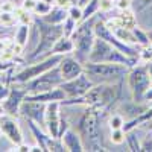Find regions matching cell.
<instances>
[{
    "instance_id": "obj_19",
    "label": "cell",
    "mask_w": 152,
    "mask_h": 152,
    "mask_svg": "<svg viewBox=\"0 0 152 152\" xmlns=\"http://www.w3.org/2000/svg\"><path fill=\"white\" fill-rule=\"evenodd\" d=\"M75 50V44L72 41V38L67 37V35H62L59 40L53 44L50 53H55V55H69V53H73Z\"/></svg>"
},
{
    "instance_id": "obj_46",
    "label": "cell",
    "mask_w": 152,
    "mask_h": 152,
    "mask_svg": "<svg viewBox=\"0 0 152 152\" xmlns=\"http://www.w3.org/2000/svg\"><path fill=\"white\" fill-rule=\"evenodd\" d=\"M148 37H149V43H151V46H152V31L148 32Z\"/></svg>"
},
{
    "instance_id": "obj_43",
    "label": "cell",
    "mask_w": 152,
    "mask_h": 152,
    "mask_svg": "<svg viewBox=\"0 0 152 152\" xmlns=\"http://www.w3.org/2000/svg\"><path fill=\"white\" fill-rule=\"evenodd\" d=\"M146 102H152V85L148 88V91L145 93V104Z\"/></svg>"
},
{
    "instance_id": "obj_41",
    "label": "cell",
    "mask_w": 152,
    "mask_h": 152,
    "mask_svg": "<svg viewBox=\"0 0 152 152\" xmlns=\"http://www.w3.org/2000/svg\"><path fill=\"white\" fill-rule=\"evenodd\" d=\"M131 2H135V11H142L146 6H149V3H152V0H131Z\"/></svg>"
},
{
    "instance_id": "obj_34",
    "label": "cell",
    "mask_w": 152,
    "mask_h": 152,
    "mask_svg": "<svg viewBox=\"0 0 152 152\" xmlns=\"http://www.w3.org/2000/svg\"><path fill=\"white\" fill-rule=\"evenodd\" d=\"M0 23L6 24V26H12V24H15V23H17L15 11H14V12H6V11H3L2 14H0Z\"/></svg>"
},
{
    "instance_id": "obj_40",
    "label": "cell",
    "mask_w": 152,
    "mask_h": 152,
    "mask_svg": "<svg viewBox=\"0 0 152 152\" xmlns=\"http://www.w3.org/2000/svg\"><path fill=\"white\" fill-rule=\"evenodd\" d=\"M35 3H37V0H21L20 8H23V9H26V11H31V12H34Z\"/></svg>"
},
{
    "instance_id": "obj_3",
    "label": "cell",
    "mask_w": 152,
    "mask_h": 152,
    "mask_svg": "<svg viewBox=\"0 0 152 152\" xmlns=\"http://www.w3.org/2000/svg\"><path fill=\"white\" fill-rule=\"evenodd\" d=\"M34 24L37 26V31H38V34H40V38H38V43L34 47L32 53L28 56V59H31V61L40 59V58L46 56L47 53L50 55V50H52L53 44L59 40L62 35H64L62 24L47 23L41 17H38V15L34 17Z\"/></svg>"
},
{
    "instance_id": "obj_5",
    "label": "cell",
    "mask_w": 152,
    "mask_h": 152,
    "mask_svg": "<svg viewBox=\"0 0 152 152\" xmlns=\"http://www.w3.org/2000/svg\"><path fill=\"white\" fill-rule=\"evenodd\" d=\"M94 15L82 20L81 23H78L76 29L73 31V34L70 35L72 41L75 44V50H73V56L78 58L82 64H85L88 55H90V50L93 47V43L96 40V34H94Z\"/></svg>"
},
{
    "instance_id": "obj_35",
    "label": "cell",
    "mask_w": 152,
    "mask_h": 152,
    "mask_svg": "<svg viewBox=\"0 0 152 152\" xmlns=\"http://www.w3.org/2000/svg\"><path fill=\"white\" fill-rule=\"evenodd\" d=\"M138 61H140V62H149V61H152V47H151V44L142 47V50L138 52Z\"/></svg>"
},
{
    "instance_id": "obj_50",
    "label": "cell",
    "mask_w": 152,
    "mask_h": 152,
    "mask_svg": "<svg viewBox=\"0 0 152 152\" xmlns=\"http://www.w3.org/2000/svg\"><path fill=\"white\" fill-rule=\"evenodd\" d=\"M2 12H3V11H2V6H0V14H2Z\"/></svg>"
},
{
    "instance_id": "obj_11",
    "label": "cell",
    "mask_w": 152,
    "mask_h": 152,
    "mask_svg": "<svg viewBox=\"0 0 152 152\" xmlns=\"http://www.w3.org/2000/svg\"><path fill=\"white\" fill-rule=\"evenodd\" d=\"M93 85H94V82L88 78V75L85 72H82L76 78L64 81L61 84V88L64 90L67 99H78V97H82Z\"/></svg>"
},
{
    "instance_id": "obj_45",
    "label": "cell",
    "mask_w": 152,
    "mask_h": 152,
    "mask_svg": "<svg viewBox=\"0 0 152 152\" xmlns=\"http://www.w3.org/2000/svg\"><path fill=\"white\" fill-rule=\"evenodd\" d=\"M3 2H14V3H21V0H0V3H3Z\"/></svg>"
},
{
    "instance_id": "obj_6",
    "label": "cell",
    "mask_w": 152,
    "mask_h": 152,
    "mask_svg": "<svg viewBox=\"0 0 152 152\" xmlns=\"http://www.w3.org/2000/svg\"><path fill=\"white\" fill-rule=\"evenodd\" d=\"M87 61H90V62H117V64H123L129 69L138 62V59L126 56L119 49H116L113 44H110L108 41L102 40L99 37H96Z\"/></svg>"
},
{
    "instance_id": "obj_39",
    "label": "cell",
    "mask_w": 152,
    "mask_h": 152,
    "mask_svg": "<svg viewBox=\"0 0 152 152\" xmlns=\"http://www.w3.org/2000/svg\"><path fill=\"white\" fill-rule=\"evenodd\" d=\"M140 148H142V151H151L152 152V134L146 135L143 138V142L140 143Z\"/></svg>"
},
{
    "instance_id": "obj_28",
    "label": "cell",
    "mask_w": 152,
    "mask_h": 152,
    "mask_svg": "<svg viewBox=\"0 0 152 152\" xmlns=\"http://www.w3.org/2000/svg\"><path fill=\"white\" fill-rule=\"evenodd\" d=\"M50 9H52V5L44 2V0H37L35 8H34V14L38 17H44L46 14H49Z\"/></svg>"
},
{
    "instance_id": "obj_27",
    "label": "cell",
    "mask_w": 152,
    "mask_h": 152,
    "mask_svg": "<svg viewBox=\"0 0 152 152\" xmlns=\"http://www.w3.org/2000/svg\"><path fill=\"white\" fill-rule=\"evenodd\" d=\"M125 142H128V148H129V151H134V152L142 151V148H140V142L137 140V132H135V129L126 131Z\"/></svg>"
},
{
    "instance_id": "obj_7",
    "label": "cell",
    "mask_w": 152,
    "mask_h": 152,
    "mask_svg": "<svg viewBox=\"0 0 152 152\" xmlns=\"http://www.w3.org/2000/svg\"><path fill=\"white\" fill-rule=\"evenodd\" d=\"M126 84L131 91L132 102L135 104H145V93L151 87V79L148 73L146 62L132 66L126 73Z\"/></svg>"
},
{
    "instance_id": "obj_13",
    "label": "cell",
    "mask_w": 152,
    "mask_h": 152,
    "mask_svg": "<svg viewBox=\"0 0 152 152\" xmlns=\"http://www.w3.org/2000/svg\"><path fill=\"white\" fill-rule=\"evenodd\" d=\"M26 96H28L26 87H18V84L14 82V85H11L9 94L6 96V99L2 102L3 110H5V114H9V116L17 117L18 116L20 105H21V102L24 100V97H26Z\"/></svg>"
},
{
    "instance_id": "obj_10",
    "label": "cell",
    "mask_w": 152,
    "mask_h": 152,
    "mask_svg": "<svg viewBox=\"0 0 152 152\" xmlns=\"http://www.w3.org/2000/svg\"><path fill=\"white\" fill-rule=\"evenodd\" d=\"M93 29H94L96 37H99V38H102V40L108 41L110 44H113L116 49H119L120 52L125 53L126 56L134 58V59H138V50H137V47H135V46H131V44H126V43H123V41H120L119 38L114 35V32L107 26V23H105V21H100V20H99V21H94Z\"/></svg>"
},
{
    "instance_id": "obj_14",
    "label": "cell",
    "mask_w": 152,
    "mask_h": 152,
    "mask_svg": "<svg viewBox=\"0 0 152 152\" xmlns=\"http://www.w3.org/2000/svg\"><path fill=\"white\" fill-rule=\"evenodd\" d=\"M0 128H2V134L14 146L23 143V134H21V129H20V125H18V122L14 116L2 114V116H0Z\"/></svg>"
},
{
    "instance_id": "obj_37",
    "label": "cell",
    "mask_w": 152,
    "mask_h": 152,
    "mask_svg": "<svg viewBox=\"0 0 152 152\" xmlns=\"http://www.w3.org/2000/svg\"><path fill=\"white\" fill-rule=\"evenodd\" d=\"M114 6L119 11H129L132 9V2L131 0H114Z\"/></svg>"
},
{
    "instance_id": "obj_26",
    "label": "cell",
    "mask_w": 152,
    "mask_h": 152,
    "mask_svg": "<svg viewBox=\"0 0 152 152\" xmlns=\"http://www.w3.org/2000/svg\"><path fill=\"white\" fill-rule=\"evenodd\" d=\"M32 14H34V12L26 11V9H23V8L15 9L17 23H18V24H28V26H31V24L34 23V17H35V15H32Z\"/></svg>"
},
{
    "instance_id": "obj_21",
    "label": "cell",
    "mask_w": 152,
    "mask_h": 152,
    "mask_svg": "<svg viewBox=\"0 0 152 152\" xmlns=\"http://www.w3.org/2000/svg\"><path fill=\"white\" fill-rule=\"evenodd\" d=\"M152 120V107L151 108H145V111L142 114H138L137 117L134 119H129V120H125V125H123V131H131V129H135V126H140L146 122H151Z\"/></svg>"
},
{
    "instance_id": "obj_31",
    "label": "cell",
    "mask_w": 152,
    "mask_h": 152,
    "mask_svg": "<svg viewBox=\"0 0 152 152\" xmlns=\"http://www.w3.org/2000/svg\"><path fill=\"white\" fill-rule=\"evenodd\" d=\"M125 137H126V132L123 129H111V134H110V140L113 145H123L125 143Z\"/></svg>"
},
{
    "instance_id": "obj_9",
    "label": "cell",
    "mask_w": 152,
    "mask_h": 152,
    "mask_svg": "<svg viewBox=\"0 0 152 152\" xmlns=\"http://www.w3.org/2000/svg\"><path fill=\"white\" fill-rule=\"evenodd\" d=\"M62 82H64V79H62L61 72H59V69L56 66L53 69L47 70L46 73L34 78L32 81L26 82L24 87H26V90H28V94H37V93H43V91H47V90H52V88L61 85Z\"/></svg>"
},
{
    "instance_id": "obj_17",
    "label": "cell",
    "mask_w": 152,
    "mask_h": 152,
    "mask_svg": "<svg viewBox=\"0 0 152 152\" xmlns=\"http://www.w3.org/2000/svg\"><path fill=\"white\" fill-rule=\"evenodd\" d=\"M61 142H62V145H64L66 151H69V152H82V151H85L84 142H82L79 132L75 131L73 128H70V126L62 132Z\"/></svg>"
},
{
    "instance_id": "obj_48",
    "label": "cell",
    "mask_w": 152,
    "mask_h": 152,
    "mask_svg": "<svg viewBox=\"0 0 152 152\" xmlns=\"http://www.w3.org/2000/svg\"><path fill=\"white\" fill-rule=\"evenodd\" d=\"M44 2H47V3H50V5H53V3H55V0H44Z\"/></svg>"
},
{
    "instance_id": "obj_8",
    "label": "cell",
    "mask_w": 152,
    "mask_h": 152,
    "mask_svg": "<svg viewBox=\"0 0 152 152\" xmlns=\"http://www.w3.org/2000/svg\"><path fill=\"white\" fill-rule=\"evenodd\" d=\"M62 56L64 55H55V53H50L47 55L44 59H38L35 61L34 64L24 67L23 70L17 72L15 75H12V84H26L29 81H32L34 78H37V76H40L43 73H46L47 70L53 69L59 64V61L62 59Z\"/></svg>"
},
{
    "instance_id": "obj_29",
    "label": "cell",
    "mask_w": 152,
    "mask_h": 152,
    "mask_svg": "<svg viewBox=\"0 0 152 152\" xmlns=\"http://www.w3.org/2000/svg\"><path fill=\"white\" fill-rule=\"evenodd\" d=\"M132 34H134V37H135V41H137V46L140 44V46H148V44H151L149 43V37H148V32H145V31H142L138 26H135L134 29H132Z\"/></svg>"
},
{
    "instance_id": "obj_4",
    "label": "cell",
    "mask_w": 152,
    "mask_h": 152,
    "mask_svg": "<svg viewBox=\"0 0 152 152\" xmlns=\"http://www.w3.org/2000/svg\"><path fill=\"white\" fill-rule=\"evenodd\" d=\"M129 67L117 62H90L84 64V72L94 84L100 82H122L126 78Z\"/></svg>"
},
{
    "instance_id": "obj_20",
    "label": "cell",
    "mask_w": 152,
    "mask_h": 152,
    "mask_svg": "<svg viewBox=\"0 0 152 152\" xmlns=\"http://www.w3.org/2000/svg\"><path fill=\"white\" fill-rule=\"evenodd\" d=\"M26 122H28V126H29L31 132H32L34 137H35V143L43 149V152L47 151V140H49L50 135H49V134H44V132L41 131V126L38 125V123H35L34 120L26 119Z\"/></svg>"
},
{
    "instance_id": "obj_36",
    "label": "cell",
    "mask_w": 152,
    "mask_h": 152,
    "mask_svg": "<svg viewBox=\"0 0 152 152\" xmlns=\"http://www.w3.org/2000/svg\"><path fill=\"white\" fill-rule=\"evenodd\" d=\"M76 26H78V23H76L73 18L67 17V18L64 20V23H62V31H64V35L70 37V35L73 34V31L76 29Z\"/></svg>"
},
{
    "instance_id": "obj_22",
    "label": "cell",
    "mask_w": 152,
    "mask_h": 152,
    "mask_svg": "<svg viewBox=\"0 0 152 152\" xmlns=\"http://www.w3.org/2000/svg\"><path fill=\"white\" fill-rule=\"evenodd\" d=\"M69 17L67 8H61V6H52L49 14H46L44 17H41L44 21L52 23V24H62L64 20Z\"/></svg>"
},
{
    "instance_id": "obj_47",
    "label": "cell",
    "mask_w": 152,
    "mask_h": 152,
    "mask_svg": "<svg viewBox=\"0 0 152 152\" xmlns=\"http://www.w3.org/2000/svg\"><path fill=\"white\" fill-rule=\"evenodd\" d=\"M2 114H5V110H3V105H2V102H0V116Z\"/></svg>"
},
{
    "instance_id": "obj_23",
    "label": "cell",
    "mask_w": 152,
    "mask_h": 152,
    "mask_svg": "<svg viewBox=\"0 0 152 152\" xmlns=\"http://www.w3.org/2000/svg\"><path fill=\"white\" fill-rule=\"evenodd\" d=\"M12 67L0 70V102H3L6 96L9 94L11 84H12V75H11Z\"/></svg>"
},
{
    "instance_id": "obj_16",
    "label": "cell",
    "mask_w": 152,
    "mask_h": 152,
    "mask_svg": "<svg viewBox=\"0 0 152 152\" xmlns=\"http://www.w3.org/2000/svg\"><path fill=\"white\" fill-rule=\"evenodd\" d=\"M58 69L61 72L62 79L69 81V79L76 78L78 75H81L84 72V64L76 56H73L72 53H69V55L62 56V59L59 61V64H58Z\"/></svg>"
},
{
    "instance_id": "obj_18",
    "label": "cell",
    "mask_w": 152,
    "mask_h": 152,
    "mask_svg": "<svg viewBox=\"0 0 152 152\" xmlns=\"http://www.w3.org/2000/svg\"><path fill=\"white\" fill-rule=\"evenodd\" d=\"M105 23H107V26H120V28H126V29H134L137 26V17L131 9L120 11L114 18H111L110 21H105Z\"/></svg>"
},
{
    "instance_id": "obj_32",
    "label": "cell",
    "mask_w": 152,
    "mask_h": 152,
    "mask_svg": "<svg viewBox=\"0 0 152 152\" xmlns=\"http://www.w3.org/2000/svg\"><path fill=\"white\" fill-rule=\"evenodd\" d=\"M67 12H69V17L73 18L76 23H81L82 21V6L81 5H72L67 8Z\"/></svg>"
},
{
    "instance_id": "obj_2",
    "label": "cell",
    "mask_w": 152,
    "mask_h": 152,
    "mask_svg": "<svg viewBox=\"0 0 152 152\" xmlns=\"http://www.w3.org/2000/svg\"><path fill=\"white\" fill-rule=\"evenodd\" d=\"M78 132L84 142L85 151H104L100 143L102 129H100V110L85 107L82 116L78 122Z\"/></svg>"
},
{
    "instance_id": "obj_44",
    "label": "cell",
    "mask_w": 152,
    "mask_h": 152,
    "mask_svg": "<svg viewBox=\"0 0 152 152\" xmlns=\"http://www.w3.org/2000/svg\"><path fill=\"white\" fill-rule=\"evenodd\" d=\"M146 66H148V73H149V79H151V85H152V61L146 62Z\"/></svg>"
},
{
    "instance_id": "obj_24",
    "label": "cell",
    "mask_w": 152,
    "mask_h": 152,
    "mask_svg": "<svg viewBox=\"0 0 152 152\" xmlns=\"http://www.w3.org/2000/svg\"><path fill=\"white\" fill-rule=\"evenodd\" d=\"M108 28L114 32V35H116L120 41H123L126 44H131V46L137 44L135 37L132 34V29H126V28H120V26H108Z\"/></svg>"
},
{
    "instance_id": "obj_42",
    "label": "cell",
    "mask_w": 152,
    "mask_h": 152,
    "mask_svg": "<svg viewBox=\"0 0 152 152\" xmlns=\"http://www.w3.org/2000/svg\"><path fill=\"white\" fill-rule=\"evenodd\" d=\"M55 6H61V8H69L73 5V0H55Z\"/></svg>"
},
{
    "instance_id": "obj_49",
    "label": "cell",
    "mask_w": 152,
    "mask_h": 152,
    "mask_svg": "<svg viewBox=\"0 0 152 152\" xmlns=\"http://www.w3.org/2000/svg\"><path fill=\"white\" fill-rule=\"evenodd\" d=\"M2 135H3V134H2V128H0V137H2Z\"/></svg>"
},
{
    "instance_id": "obj_38",
    "label": "cell",
    "mask_w": 152,
    "mask_h": 152,
    "mask_svg": "<svg viewBox=\"0 0 152 152\" xmlns=\"http://www.w3.org/2000/svg\"><path fill=\"white\" fill-rule=\"evenodd\" d=\"M114 8V0H99V11L110 12Z\"/></svg>"
},
{
    "instance_id": "obj_30",
    "label": "cell",
    "mask_w": 152,
    "mask_h": 152,
    "mask_svg": "<svg viewBox=\"0 0 152 152\" xmlns=\"http://www.w3.org/2000/svg\"><path fill=\"white\" fill-rule=\"evenodd\" d=\"M123 125H125V119L122 114H113L108 119L110 129H123Z\"/></svg>"
},
{
    "instance_id": "obj_25",
    "label": "cell",
    "mask_w": 152,
    "mask_h": 152,
    "mask_svg": "<svg viewBox=\"0 0 152 152\" xmlns=\"http://www.w3.org/2000/svg\"><path fill=\"white\" fill-rule=\"evenodd\" d=\"M28 40H29V26L28 24H18L17 29L14 31V41L15 44H18L20 47H26L28 46Z\"/></svg>"
},
{
    "instance_id": "obj_15",
    "label": "cell",
    "mask_w": 152,
    "mask_h": 152,
    "mask_svg": "<svg viewBox=\"0 0 152 152\" xmlns=\"http://www.w3.org/2000/svg\"><path fill=\"white\" fill-rule=\"evenodd\" d=\"M61 102L46 104V122L44 128L50 137L59 138V123H61Z\"/></svg>"
},
{
    "instance_id": "obj_12",
    "label": "cell",
    "mask_w": 152,
    "mask_h": 152,
    "mask_svg": "<svg viewBox=\"0 0 152 152\" xmlns=\"http://www.w3.org/2000/svg\"><path fill=\"white\" fill-rule=\"evenodd\" d=\"M18 116H21L24 119H29V120H34L40 126H44V122H46V104L38 102V100L24 99L21 102V105H20Z\"/></svg>"
},
{
    "instance_id": "obj_1",
    "label": "cell",
    "mask_w": 152,
    "mask_h": 152,
    "mask_svg": "<svg viewBox=\"0 0 152 152\" xmlns=\"http://www.w3.org/2000/svg\"><path fill=\"white\" fill-rule=\"evenodd\" d=\"M120 97V82H100L94 84L82 97L78 99H66L61 105L72 107V105H82V107H93L100 111L108 110L116 100Z\"/></svg>"
},
{
    "instance_id": "obj_33",
    "label": "cell",
    "mask_w": 152,
    "mask_h": 152,
    "mask_svg": "<svg viewBox=\"0 0 152 152\" xmlns=\"http://www.w3.org/2000/svg\"><path fill=\"white\" fill-rule=\"evenodd\" d=\"M47 151H50V152H62V151H66V148H64V145H62L61 138L49 137V140H47Z\"/></svg>"
}]
</instances>
